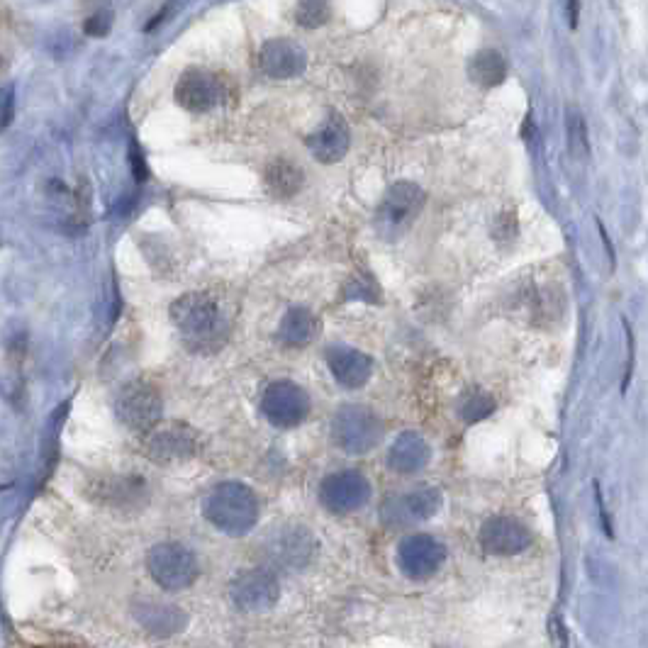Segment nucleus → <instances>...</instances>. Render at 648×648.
<instances>
[{
  "instance_id": "obj_25",
  "label": "nucleus",
  "mask_w": 648,
  "mask_h": 648,
  "mask_svg": "<svg viewBox=\"0 0 648 648\" xmlns=\"http://www.w3.org/2000/svg\"><path fill=\"white\" fill-rule=\"evenodd\" d=\"M568 149H571L573 159L578 161H585L590 156L588 125L578 110H568Z\"/></svg>"
},
{
  "instance_id": "obj_17",
  "label": "nucleus",
  "mask_w": 648,
  "mask_h": 648,
  "mask_svg": "<svg viewBox=\"0 0 648 648\" xmlns=\"http://www.w3.org/2000/svg\"><path fill=\"white\" fill-rule=\"evenodd\" d=\"M351 134L346 122L339 115H332L317 132H312L307 137V147H310L312 156L322 164H337L342 161L346 152H349Z\"/></svg>"
},
{
  "instance_id": "obj_22",
  "label": "nucleus",
  "mask_w": 648,
  "mask_h": 648,
  "mask_svg": "<svg viewBox=\"0 0 648 648\" xmlns=\"http://www.w3.org/2000/svg\"><path fill=\"white\" fill-rule=\"evenodd\" d=\"M468 71H471V78L478 86L495 88L507 78V61L502 59V54L495 52V49H483V52H478L476 57L471 59Z\"/></svg>"
},
{
  "instance_id": "obj_6",
  "label": "nucleus",
  "mask_w": 648,
  "mask_h": 648,
  "mask_svg": "<svg viewBox=\"0 0 648 648\" xmlns=\"http://www.w3.org/2000/svg\"><path fill=\"white\" fill-rule=\"evenodd\" d=\"M149 573L164 590H183L198 578V561L186 546L159 544L149 551Z\"/></svg>"
},
{
  "instance_id": "obj_27",
  "label": "nucleus",
  "mask_w": 648,
  "mask_h": 648,
  "mask_svg": "<svg viewBox=\"0 0 648 648\" xmlns=\"http://www.w3.org/2000/svg\"><path fill=\"white\" fill-rule=\"evenodd\" d=\"M13 117H15V88L5 86L0 88V132H3L5 127H10Z\"/></svg>"
},
{
  "instance_id": "obj_11",
  "label": "nucleus",
  "mask_w": 648,
  "mask_h": 648,
  "mask_svg": "<svg viewBox=\"0 0 648 648\" xmlns=\"http://www.w3.org/2000/svg\"><path fill=\"white\" fill-rule=\"evenodd\" d=\"M441 507V495L434 488H417L412 493L393 495L383 502L381 515L388 527H407V524L424 522Z\"/></svg>"
},
{
  "instance_id": "obj_28",
  "label": "nucleus",
  "mask_w": 648,
  "mask_h": 648,
  "mask_svg": "<svg viewBox=\"0 0 648 648\" xmlns=\"http://www.w3.org/2000/svg\"><path fill=\"white\" fill-rule=\"evenodd\" d=\"M110 27H113V15L96 13L86 20L83 30H86V35H91V37H105L110 32Z\"/></svg>"
},
{
  "instance_id": "obj_4",
  "label": "nucleus",
  "mask_w": 648,
  "mask_h": 648,
  "mask_svg": "<svg viewBox=\"0 0 648 648\" xmlns=\"http://www.w3.org/2000/svg\"><path fill=\"white\" fill-rule=\"evenodd\" d=\"M332 437L349 454H368L383 439V424L368 407L344 405L334 415Z\"/></svg>"
},
{
  "instance_id": "obj_13",
  "label": "nucleus",
  "mask_w": 648,
  "mask_h": 648,
  "mask_svg": "<svg viewBox=\"0 0 648 648\" xmlns=\"http://www.w3.org/2000/svg\"><path fill=\"white\" fill-rule=\"evenodd\" d=\"M227 98L225 83L203 69H193L181 76L176 86V100L191 113H208Z\"/></svg>"
},
{
  "instance_id": "obj_1",
  "label": "nucleus",
  "mask_w": 648,
  "mask_h": 648,
  "mask_svg": "<svg viewBox=\"0 0 648 648\" xmlns=\"http://www.w3.org/2000/svg\"><path fill=\"white\" fill-rule=\"evenodd\" d=\"M171 320L195 351H215L225 344L229 324L222 307L208 293H188L171 305Z\"/></svg>"
},
{
  "instance_id": "obj_15",
  "label": "nucleus",
  "mask_w": 648,
  "mask_h": 648,
  "mask_svg": "<svg viewBox=\"0 0 648 648\" xmlns=\"http://www.w3.org/2000/svg\"><path fill=\"white\" fill-rule=\"evenodd\" d=\"M259 66L268 78L276 81H288V78L300 76L307 66V57L303 47L290 39H271L261 47Z\"/></svg>"
},
{
  "instance_id": "obj_5",
  "label": "nucleus",
  "mask_w": 648,
  "mask_h": 648,
  "mask_svg": "<svg viewBox=\"0 0 648 648\" xmlns=\"http://www.w3.org/2000/svg\"><path fill=\"white\" fill-rule=\"evenodd\" d=\"M115 412L132 432H149L161 420L164 402L152 383L134 381L120 388L115 398Z\"/></svg>"
},
{
  "instance_id": "obj_26",
  "label": "nucleus",
  "mask_w": 648,
  "mask_h": 648,
  "mask_svg": "<svg viewBox=\"0 0 648 648\" xmlns=\"http://www.w3.org/2000/svg\"><path fill=\"white\" fill-rule=\"evenodd\" d=\"M493 410H495L493 398H490L488 393H480V390L466 395V398L461 400V407H458V412H461V417L466 422L485 420V417H488Z\"/></svg>"
},
{
  "instance_id": "obj_23",
  "label": "nucleus",
  "mask_w": 648,
  "mask_h": 648,
  "mask_svg": "<svg viewBox=\"0 0 648 648\" xmlns=\"http://www.w3.org/2000/svg\"><path fill=\"white\" fill-rule=\"evenodd\" d=\"M268 188L278 195V198H290L303 188V171L293 164V161L278 159L268 166L266 173Z\"/></svg>"
},
{
  "instance_id": "obj_14",
  "label": "nucleus",
  "mask_w": 648,
  "mask_h": 648,
  "mask_svg": "<svg viewBox=\"0 0 648 648\" xmlns=\"http://www.w3.org/2000/svg\"><path fill=\"white\" fill-rule=\"evenodd\" d=\"M480 544L495 556H515L532 544V534L522 522L512 517L488 519L480 529Z\"/></svg>"
},
{
  "instance_id": "obj_20",
  "label": "nucleus",
  "mask_w": 648,
  "mask_h": 648,
  "mask_svg": "<svg viewBox=\"0 0 648 648\" xmlns=\"http://www.w3.org/2000/svg\"><path fill=\"white\" fill-rule=\"evenodd\" d=\"M134 614L144 624V629L159 636L178 634V631L186 627V614L178 610V607L164 605V602H142V605H137Z\"/></svg>"
},
{
  "instance_id": "obj_30",
  "label": "nucleus",
  "mask_w": 648,
  "mask_h": 648,
  "mask_svg": "<svg viewBox=\"0 0 648 648\" xmlns=\"http://www.w3.org/2000/svg\"><path fill=\"white\" fill-rule=\"evenodd\" d=\"M132 171H134V176L139 178V181H144V178H147V164H144V156L142 152H139V147L137 144L132 142Z\"/></svg>"
},
{
  "instance_id": "obj_2",
  "label": "nucleus",
  "mask_w": 648,
  "mask_h": 648,
  "mask_svg": "<svg viewBox=\"0 0 648 648\" xmlns=\"http://www.w3.org/2000/svg\"><path fill=\"white\" fill-rule=\"evenodd\" d=\"M205 517L220 532L229 536H244L251 532L259 519V500L254 490L242 483H220L205 497Z\"/></svg>"
},
{
  "instance_id": "obj_7",
  "label": "nucleus",
  "mask_w": 648,
  "mask_h": 648,
  "mask_svg": "<svg viewBox=\"0 0 648 648\" xmlns=\"http://www.w3.org/2000/svg\"><path fill=\"white\" fill-rule=\"evenodd\" d=\"M229 595H232L237 610L259 614L268 612L276 605L278 595H281V585H278V578L268 568H254V571L239 573L232 580Z\"/></svg>"
},
{
  "instance_id": "obj_9",
  "label": "nucleus",
  "mask_w": 648,
  "mask_h": 648,
  "mask_svg": "<svg viewBox=\"0 0 648 648\" xmlns=\"http://www.w3.org/2000/svg\"><path fill=\"white\" fill-rule=\"evenodd\" d=\"M315 553V539L303 527H281L268 532L264 541V556L271 566L278 568H303Z\"/></svg>"
},
{
  "instance_id": "obj_21",
  "label": "nucleus",
  "mask_w": 648,
  "mask_h": 648,
  "mask_svg": "<svg viewBox=\"0 0 648 648\" xmlns=\"http://www.w3.org/2000/svg\"><path fill=\"white\" fill-rule=\"evenodd\" d=\"M317 334V317L305 307H293L286 312L281 327H278V339L290 346H303L312 342Z\"/></svg>"
},
{
  "instance_id": "obj_16",
  "label": "nucleus",
  "mask_w": 648,
  "mask_h": 648,
  "mask_svg": "<svg viewBox=\"0 0 648 648\" xmlns=\"http://www.w3.org/2000/svg\"><path fill=\"white\" fill-rule=\"evenodd\" d=\"M327 363L332 376L344 388H361V385L368 383V378L373 373L371 356L363 354L359 349H351V346H332V349H327Z\"/></svg>"
},
{
  "instance_id": "obj_24",
  "label": "nucleus",
  "mask_w": 648,
  "mask_h": 648,
  "mask_svg": "<svg viewBox=\"0 0 648 648\" xmlns=\"http://www.w3.org/2000/svg\"><path fill=\"white\" fill-rule=\"evenodd\" d=\"M332 18V0H298L295 5V22L307 30L327 25Z\"/></svg>"
},
{
  "instance_id": "obj_18",
  "label": "nucleus",
  "mask_w": 648,
  "mask_h": 648,
  "mask_svg": "<svg viewBox=\"0 0 648 648\" xmlns=\"http://www.w3.org/2000/svg\"><path fill=\"white\" fill-rule=\"evenodd\" d=\"M195 432L186 424H169L149 437V454L161 463L186 461L195 454Z\"/></svg>"
},
{
  "instance_id": "obj_12",
  "label": "nucleus",
  "mask_w": 648,
  "mask_h": 648,
  "mask_svg": "<svg viewBox=\"0 0 648 648\" xmlns=\"http://www.w3.org/2000/svg\"><path fill=\"white\" fill-rule=\"evenodd\" d=\"M446 549L434 536L412 534L405 536L398 546V566L410 578H429L441 568Z\"/></svg>"
},
{
  "instance_id": "obj_19",
  "label": "nucleus",
  "mask_w": 648,
  "mask_h": 648,
  "mask_svg": "<svg viewBox=\"0 0 648 648\" xmlns=\"http://www.w3.org/2000/svg\"><path fill=\"white\" fill-rule=\"evenodd\" d=\"M388 463L398 473H417L429 463V444L417 432H405L390 446Z\"/></svg>"
},
{
  "instance_id": "obj_8",
  "label": "nucleus",
  "mask_w": 648,
  "mask_h": 648,
  "mask_svg": "<svg viewBox=\"0 0 648 648\" xmlns=\"http://www.w3.org/2000/svg\"><path fill=\"white\" fill-rule=\"evenodd\" d=\"M371 497V483L359 471H339L322 480L320 500L334 515L361 510Z\"/></svg>"
},
{
  "instance_id": "obj_3",
  "label": "nucleus",
  "mask_w": 648,
  "mask_h": 648,
  "mask_svg": "<svg viewBox=\"0 0 648 648\" xmlns=\"http://www.w3.org/2000/svg\"><path fill=\"white\" fill-rule=\"evenodd\" d=\"M424 203H427V195L417 183L400 181L390 186L376 215L378 234L383 239L402 237L412 227V222L420 217Z\"/></svg>"
},
{
  "instance_id": "obj_29",
  "label": "nucleus",
  "mask_w": 648,
  "mask_h": 648,
  "mask_svg": "<svg viewBox=\"0 0 648 648\" xmlns=\"http://www.w3.org/2000/svg\"><path fill=\"white\" fill-rule=\"evenodd\" d=\"M595 505H597V512H600V519H602V529H605V534L614 536V529H612V522H610V515H607L605 510V502H602V493H600V485L595 483Z\"/></svg>"
},
{
  "instance_id": "obj_10",
  "label": "nucleus",
  "mask_w": 648,
  "mask_h": 648,
  "mask_svg": "<svg viewBox=\"0 0 648 648\" xmlns=\"http://www.w3.org/2000/svg\"><path fill=\"white\" fill-rule=\"evenodd\" d=\"M261 410L276 427H298L310 415V398L300 385L290 381L271 383L266 388Z\"/></svg>"
},
{
  "instance_id": "obj_31",
  "label": "nucleus",
  "mask_w": 648,
  "mask_h": 648,
  "mask_svg": "<svg viewBox=\"0 0 648 648\" xmlns=\"http://www.w3.org/2000/svg\"><path fill=\"white\" fill-rule=\"evenodd\" d=\"M566 15H568V25L578 27V18H580V3H578V0H566Z\"/></svg>"
}]
</instances>
